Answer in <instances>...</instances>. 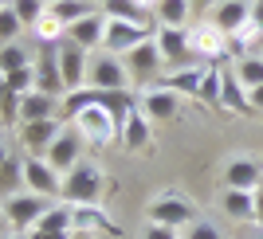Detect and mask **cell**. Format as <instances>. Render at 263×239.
<instances>
[{
  "label": "cell",
  "mask_w": 263,
  "mask_h": 239,
  "mask_svg": "<svg viewBox=\"0 0 263 239\" xmlns=\"http://www.w3.org/2000/svg\"><path fill=\"white\" fill-rule=\"evenodd\" d=\"M24 192L59 200V192H63V173H55L51 165H47V157H24Z\"/></svg>",
  "instance_id": "obj_12"
},
{
  "label": "cell",
  "mask_w": 263,
  "mask_h": 239,
  "mask_svg": "<svg viewBox=\"0 0 263 239\" xmlns=\"http://www.w3.org/2000/svg\"><path fill=\"white\" fill-rule=\"evenodd\" d=\"M35 59V44H0V75H12V71H20V67H32Z\"/></svg>",
  "instance_id": "obj_29"
},
{
  "label": "cell",
  "mask_w": 263,
  "mask_h": 239,
  "mask_svg": "<svg viewBox=\"0 0 263 239\" xmlns=\"http://www.w3.org/2000/svg\"><path fill=\"white\" fill-rule=\"evenodd\" d=\"M12 235V224H8V212H4V204H0V239Z\"/></svg>",
  "instance_id": "obj_42"
},
{
  "label": "cell",
  "mask_w": 263,
  "mask_h": 239,
  "mask_svg": "<svg viewBox=\"0 0 263 239\" xmlns=\"http://www.w3.org/2000/svg\"><path fill=\"white\" fill-rule=\"evenodd\" d=\"M255 224L263 228V185L255 188Z\"/></svg>",
  "instance_id": "obj_41"
},
{
  "label": "cell",
  "mask_w": 263,
  "mask_h": 239,
  "mask_svg": "<svg viewBox=\"0 0 263 239\" xmlns=\"http://www.w3.org/2000/svg\"><path fill=\"white\" fill-rule=\"evenodd\" d=\"M0 8H12V0H0Z\"/></svg>",
  "instance_id": "obj_50"
},
{
  "label": "cell",
  "mask_w": 263,
  "mask_h": 239,
  "mask_svg": "<svg viewBox=\"0 0 263 239\" xmlns=\"http://www.w3.org/2000/svg\"><path fill=\"white\" fill-rule=\"evenodd\" d=\"M87 87L95 90H130V71L122 63V55H110V51H90V67H87Z\"/></svg>",
  "instance_id": "obj_4"
},
{
  "label": "cell",
  "mask_w": 263,
  "mask_h": 239,
  "mask_svg": "<svg viewBox=\"0 0 263 239\" xmlns=\"http://www.w3.org/2000/svg\"><path fill=\"white\" fill-rule=\"evenodd\" d=\"M118 142H122V149H126V153H142V149H149V142H154V122L145 118L142 110H134L130 118H126V126H122Z\"/></svg>",
  "instance_id": "obj_21"
},
{
  "label": "cell",
  "mask_w": 263,
  "mask_h": 239,
  "mask_svg": "<svg viewBox=\"0 0 263 239\" xmlns=\"http://www.w3.org/2000/svg\"><path fill=\"white\" fill-rule=\"evenodd\" d=\"M102 12L114 16V20H134V24H149V28H157L154 12L145 8V4H138V0H102Z\"/></svg>",
  "instance_id": "obj_28"
},
{
  "label": "cell",
  "mask_w": 263,
  "mask_h": 239,
  "mask_svg": "<svg viewBox=\"0 0 263 239\" xmlns=\"http://www.w3.org/2000/svg\"><path fill=\"white\" fill-rule=\"evenodd\" d=\"M189 44H193V55L209 67H220L228 59V35L220 32L212 20H193L189 24Z\"/></svg>",
  "instance_id": "obj_6"
},
{
  "label": "cell",
  "mask_w": 263,
  "mask_h": 239,
  "mask_svg": "<svg viewBox=\"0 0 263 239\" xmlns=\"http://www.w3.org/2000/svg\"><path fill=\"white\" fill-rule=\"evenodd\" d=\"M142 239H185V235H181L177 228H165V224H145Z\"/></svg>",
  "instance_id": "obj_38"
},
{
  "label": "cell",
  "mask_w": 263,
  "mask_h": 239,
  "mask_svg": "<svg viewBox=\"0 0 263 239\" xmlns=\"http://www.w3.org/2000/svg\"><path fill=\"white\" fill-rule=\"evenodd\" d=\"M102 188H106V173H102V165L83 157L71 173H63V192H59V200H67V204H99Z\"/></svg>",
  "instance_id": "obj_3"
},
{
  "label": "cell",
  "mask_w": 263,
  "mask_h": 239,
  "mask_svg": "<svg viewBox=\"0 0 263 239\" xmlns=\"http://www.w3.org/2000/svg\"><path fill=\"white\" fill-rule=\"evenodd\" d=\"M154 20L157 28H189L193 24V0H157Z\"/></svg>",
  "instance_id": "obj_24"
},
{
  "label": "cell",
  "mask_w": 263,
  "mask_h": 239,
  "mask_svg": "<svg viewBox=\"0 0 263 239\" xmlns=\"http://www.w3.org/2000/svg\"><path fill=\"white\" fill-rule=\"evenodd\" d=\"M185 239H224V231H220L212 220H197V224L185 228Z\"/></svg>",
  "instance_id": "obj_37"
},
{
  "label": "cell",
  "mask_w": 263,
  "mask_h": 239,
  "mask_svg": "<svg viewBox=\"0 0 263 239\" xmlns=\"http://www.w3.org/2000/svg\"><path fill=\"white\" fill-rule=\"evenodd\" d=\"M99 4H102V0H99Z\"/></svg>",
  "instance_id": "obj_52"
},
{
  "label": "cell",
  "mask_w": 263,
  "mask_h": 239,
  "mask_svg": "<svg viewBox=\"0 0 263 239\" xmlns=\"http://www.w3.org/2000/svg\"><path fill=\"white\" fill-rule=\"evenodd\" d=\"M0 204H4V212H8L12 231H32L35 224L44 220V212L55 204V200L35 196V192H16V196H8V200H0Z\"/></svg>",
  "instance_id": "obj_9"
},
{
  "label": "cell",
  "mask_w": 263,
  "mask_h": 239,
  "mask_svg": "<svg viewBox=\"0 0 263 239\" xmlns=\"http://www.w3.org/2000/svg\"><path fill=\"white\" fill-rule=\"evenodd\" d=\"M63 130V118H44V122H20L16 126V142H20L24 157H44L51 142Z\"/></svg>",
  "instance_id": "obj_10"
},
{
  "label": "cell",
  "mask_w": 263,
  "mask_h": 239,
  "mask_svg": "<svg viewBox=\"0 0 263 239\" xmlns=\"http://www.w3.org/2000/svg\"><path fill=\"white\" fill-rule=\"evenodd\" d=\"M102 35H106V12H102V8H95L90 16H83L79 24L67 28V39L79 44V47H87V51H99V47H102Z\"/></svg>",
  "instance_id": "obj_18"
},
{
  "label": "cell",
  "mask_w": 263,
  "mask_h": 239,
  "mask_svg": "<svg viewBox=\"0 0 263 239\" xmlns=\"http://www.w3.org/2000/svg\"><path fill=\"white\" fill-rule=\"evenodd\" d=\"M259 185H263V161H255V157H232L224 165V188H248V192H255Z\"/></svg>",
  "instance_id": "obj_16"
},
{
  "label": "cell",
  "mask_w": 263,
  "mask_h": 239,
  "mask_svg": "<svg viewBox=\"0 0 263 239\" xmlns=\"http://www.w3.org/2000/svg\"><path fill=\"white\" fill-rule=\"evenodd\" d=\"M83 149H87V142L79 137V130L71 126V122H63L59 137L51 142V149H47L44 157H47V165H51L55 173H71V169L83 161Z\"/></svg>",
  "instance_id": "obj_13"
},
{
  "label": "cell",
  "mask_w": 263,
  "mask_h": 239,
  "mask_svg": "<svg viewBox=\"0 0 263 239\" xmlns=\"http://www.w3.org/2000/svg\"><path fill=\"white\" fill-rule=\"evenodd\" d=\"M4 94H8V83H4V75H0V102H4Z\"/></svg>",
  "instance_id": "obj_46"
},
{
  "label": "cell",
  "mask_w": 263,
  "mask_h": 239,
  "mask_svg": "<svg viewBox=\"0 0 263 239\" xmlns=\"http://www.w3.org/2000/svg\"><path fill=\"white\" fill-rule=\"evenodd\" d=\"M71 212H75V231H87V235H95V231H102V235H122L114 216L102 208V200L99 204H71Z\"/></svg>",
  "instance_id": "obj_17"
},
{
  "label": "cell",
  "mask_w": 263,
  "mask_h": 239,
  "mask_svg": "<svg viewBox=\"0 0 263 239\" xmlns=\"http://www.w3.org/2000/svg\"><path fill=\"white\" fill-rule=\"evenodd\" d=\"M8 239H28V231H12V235Z\"/></svg>",
  "instance_id": "obj_47"
},
{
  "label": "cell",
  "mask_w": 263,
  "mask_h": 239,
  "mask_svg": "<svg viewBox=\"0 0 263 239\" xmlns=\"http://www.w3.org/2000/svg\"><path fill=\"white\" fill-rule=\"evenodd\" d=\"M122 63H126V71H130V83L138 90L149 87V83H157V78L165 75V59H161V47H157V39H145V44H138L130 55H122Z\"/></svg>",
  "instance_id": "obj_5"
},
{
  "label": "cell",
  "mask_w": 263,
  "mask_h": 239,
  "mask_svg": "<svg viewBox=\"0 0 263 239\" xmlns=\"http://www.w3.org/2000/svg\"><path fill=\"white\" fill-rule=\"evenodd\" d=\"M32 39H35V44H63V39H67V28L55 20L51 12H44V16L32 24Z\"/></svg>",
  "instance_id": "obj_32"
},
{
  "label": "cell",
  "mask_w": 263,
  "mask_h": 239,
  "mask_svg": "<svg viewBox=\"0 0 263 239\" xmlns=\"http://www.w3.org/2000/svg\"><path fill=\"white\" fill-rule=\"evenodd\" d=\"M204 75H209V67H204V63H193V67H181V71H169V75H161L157 83H165V87L177 90L181 98H197V94H200V83H204Z\"/></svg>",
  "instance_id": "obj_22"
},
{
  "label": "cell",
  "mask_w": 263,
  "mask_h": 239,
  "mask_svg": "<svg viewBox=\"0 0 263 239\" xmlns=\"http://www.w3.org/2000/svg\"><path fill=\"white\" fill-rule=\"evenodd\" d=\"M59 102L63 98L44 94V90H32V94L20 98V122H44V118H59Z\"/></svg>",
  "instance_id": "obj_23"
},
{
  "label": "cell",
  "mask_w": 263,
  "mask_h": 239,
  "mask_svg": "<svg viewBox=\"0 0 263 239\" xmlns=\"http://www.w3.org/2000/svg\"><path fill=\"white\" fill-rule=\"evenodd\" d=\"M71 235H75V231H40V228L28 231V239H71Z\"/></svg>",
  "instance_id": "obj_39"
},
{
  "label": "cell",
  "mask_w": 263,
  "mask_h": 239,
  "mask_svg": "<svg viewBox=\"0 0 263 239\" xmlns=\"http://www.w3.org/2000/svg\"><path fill=\"white\" fill-rule=\"evenodd\" d=\"M220 106H228L232 114H255L252 110V94H248V87L236 78L232 67H224V98H220Z\"/></svg>",
  "instance_id": "obj_26"
},
{
  "label": "cell",
  "mask_w": 263,
  "mask_h": 239,
  "mask_svg": "<svg viewBox=\"0 0 263 239\" xmlns=\"http://www.w3.org/2000/svg\"><path fill=\"white\" fill-rule=\"evenodd\" d=\"M67 122L79 130V137H83L90 149H110V145L118 142V133H122L118 118H114L106 106H83V110H75Z\"/></svg>",
  "instance_id": "obj_2"
},
{
  "label": "cell",
  "mask_w": 263,
  "mask_h": 239,
  "mask_svg": "<svg viewBox=\"0 0 263 239\" xmlns=\"http://www.w3.org/2000/svg\"><path fill=\"white\" fill-rule=\"evenodd\" d=\"M157 47H161L165 71H181V67H193V44H189V28H157L154 32Z\"/></svg>",
  "instance_id": "obj_14"
},
{
  "label": "cell",
  "mask_w": 263,
  "mask_h": 239,
  "mask_svg": "<svg viewBox=\"0 0 263 239\" xmlns=\"http://www.w3.org/2000/svg\"><path fill=\"white\" fill-rule=\"evenodd\" d=\"M259 239H263V235H259Z\"/></svg>",
  "instance_id": "obj_53"
},
{
  "label": "cell",
  "mask_w": 263,
  "mask_h": 239,
  "mask_svg": "<svg viewBox=\"0 0 263 239\" xmlns=\"http://www.w3.org/2000/svg\"><path fill=\"white\" fill-rule=\"evenodd\" d=\"M220 0H193V12H212Z\"/></svg>",
  "instance_id": "obj_44"
},
{
  "label": "cell",
  "mask_w": 263,
  "mask_h": 239,
  "mask_svg": "<svg viewBox=\"0 0 263 239\" xmlns=\"http://www.w3.org/2000/svg\"><path fill=\"white\" fill-rule=\"evenodd\" d=\"M24 35V20L12 8H0V44H16Z\"/></svg>",
  "instance_id": "obj_36"
},
{
  "label": "cell",
  "mask_w": 263,
  "mask_h": 239,
  "mask_svg": "<svg viewBox=\"0 0 263 239\" xmlns=\"http://www.w3.org/2000/svg\"><path fill=\"white\" fill-rule=\"evenodd\" d=\"M71 239H95V235H87V231H75V235H71Z\"/></svg>",
  "instance_id": "obj_48"
},
{
  "label": "cell",
  "mask_w": 263,
  "mask_h": 239,
  "mask_svg": "<svg viewBox=\"0 0 263 239\" xmlns=\"http://www.w3.org/2000/svg\"><path fill=\"white\" fill-rule=\"evenodd\" d=\"M154 32H157V28H149V24H134V20H114V16H106L102 51H110V55H130L138 44L154 39Z\"/></svg>",
  "instance_id": "obj_7"
},
{
  "label": "cell",
  "mask_w": 263,
  "mask_h": 239,
  "mask_svg": "<svg viewBox=\"0 0 263 239\" xmlns=\"http://www.w3.org/2000/svg\"><path fill=\"white\" fill-rule=\"evenodd\" d=\"M12 157H16V153H12V145H8V137H4V130H0V169H4Z\"/></svg>",
  "instance_id": "obj_40"
},
{
  "label": "cell",
  "mask_w": 263,
  "mask_h": 239,
  "mask_svg": "<svg viewBox=\"0 0 263 239\" xmlns=\"http://www.w3.org/2000/svg\"><path fill=\"white\" fill-rule=\"evenodd\" d=\"M248 16H252V0H220V4L204 16V20H212L224 35H232L236 28H243V24H248Z\"/></svg>",
  "instance_id": "obj_20"
},
{
  "label": "cell",
  "mask_w": 263,
  "mask_h": 239,
  "mask_svg": "<svg viewBox=\"0 0 263 239\" xmlns=\"http://www.w3.org/2000/svg\"><path fill=\"white\" fill-rule=\"evenodd\" d=\"M35 90H44V94H55L63 98L67 87H63V75H59V44H35Z\"/></svg>",
  "instance_id": "obj_11"
},
{
  "label": "cell",
  "mask_w": 263,
  "mask_h": 239,
  "mask_svg": "<svg viewBox=\"0 0 263 239\" xmlns=\"http://www.w3.org/2000/svg\"><path fill=\"white\" fill-rule=\"evenodd\" d=\"M95 8H102L99 0H47V12H51V16H55L59 24H63V28L79 24L83 16H90Z\"/></svg>",
  "instance_id": "obj_27"
},
{
  "label": "cell",
  "mask_w": 263,
  "mask_h": 239,
  "mask_svg": "<svg viewBox=\"0 0 263 239\" xmlns=\"http://www.w3.org/2000/svg\"><path fill=\"white\" fill-rule=\"evenodd\" d=\"M232 71H236V78L248 87V94H252L255 87H263V55H243V59H236Z\"/></svg>",
  "instance_id": "obj_31"
},
{
  "label": "cell",
  "mask_w": 263,
  "mask_h": 239,
  "mask_svg": "<svg viewBox=\"0 0 263 239\" xmlns=\"http://www.w3.org/2000/svg\"><path fill=\"white\" fill-rule=\"evenodd\" d=\"M0 130H4V126H0Z\"/></svg>",
  "instance_id": "obj_51"
},
{
  "label": "cell",
  "mask_w": 263,
  "mask_h": 239,
  "mask_svg": "<svg viewBox=\"0 0 263 239\" xmlns=\"http://www.w3.org/2000/svg\"><path fill=\"white\" fill-rule=\"evenodd\" d=\"M24 192V157H12L4 169H0V200Z\"/></svg>",
  "instance_id": "obj_33"
},
{
  "label": "cell",
  "mask_w": 263,
  "mask_h": 239,
  "mask_svg": "<svg viewBox=\"0 0 263 239\" xmlns=\"http://www.w3.org/2000/svg\"><path fill=\"white\" fill-rule=\"evenodd\" d=\"M12 12H16V16L24 20V28L32 32V24L47 12V0H12Z\"/></svg>",
  "instance_id": "obj_35"
},
{
  "label": "cell",
  "mask_w": 263,
  "mask_h": 239,
  "mask_svg": "<svg viewBox=\"0 0 263 239\" xmlns=\"http://www.w3.org/2000/svg\"><path fill=\"white\" fill-rule=\"evenodd\" d=\"M252 20L263 28V0H252Z\"/></svg>",
  "instance_id": "obj_45"
},
{
  "label": "cell",
  "mask_w": 263,
  "mask_h": 239,
  "mask_svg": "<svg viewBox=\"0 0 263 239\" xmlns=\"http://www.w3.org/2000/svg\"><path fill=\"white\" fill-rule=\"evenodd\" d=\"M220 212L232 224H255V192H248V188H224L220 192Z\"/></svg>",
  "instance_id": "obj_19"
},
{
  "label": "cell",
  "mask_w": 263,
  "mask_h": 239,
  "mask_svg": "<svg viewBox=\"0 0 263 239\" xmlns=\"http://www.w3.org/2000/svg\"><path fill=\"white\" fill-rule=\"evenodd\" d=\"M252 110H255V114H263V87L252 90Z\"/></svg>",
  "instance_id": "obj_43"
},
{
  "label": "cell",
  "mask_w": 263,
  "mask_h": 239,
  "mask_svg": "<svg viewBox=\"0 0 263 239\" xmlns=\"http://www.w3.org/2000/svg\"><path fill=\"white\" fill-rule=\"evenodd\" d=\"M200 220V208L189 192H177V188H165L157 192L149 204H145V224H165V228H177L185 231L189 224Z\"/></svg>",
  "instance_id": "obj_1"
},
{
  "label": "cell",
  "mask_w": 263,
  "mask_h": 239,
  "mask_svg": "<svg viewBox=\"0 0 263 239\" xmlns=\"http://www.w3.org/2000/svg\"><path fill=\"white\" fill-rule=\"evenodd\" d=\"M138 4H145V8H149V12H154V4H157V0H138Z\"/></svg>",
  "instance_id": "obj_49"
},
{
  "label": "cell",
  "mask_w": 263,
  "mask_h": 239,
  "mask_svg": "<svg viewBox=\"0 0 263 239\" xmlns=\"http://www.w3.org/2000/svg\"><path fill=\"white\" fill-rule=\"evenodd\" d=\"M138 110H142L154 126L173 122L177 114H181V94H177V90H169L165 83H149V87L138 90Z\"/></svg>",
  "instance_id": "obj_8"
},
{
  "label": "cell",
  "mask_w": 263,
  "mask_h": 239,
  "mask_svg": "<svg viewBox=\"0 0 263 239\" xmlns=\"http://www.w3.org/2000/svg\"><path fill=\"white\" fill-rule=\"evenodd\" d=\"M220 98H224V67H209V75H204V83H200L197 102H200V106H209V110H216Z\"/></svg>",
  "instance_id": "obj_30"
},
{
  "label": "cell",
  "mask_w": 263,
  "mask_h": 239,
  "mask_svg": "<svg viewBox=\"0 0 263 239\" xmlns=\"http://www.w3.org/2000/svg\"><path fill=\"white\" fill-rule=\"evenodd\" d=\"M87 67H90V51H87V47L71 44V39H63V44H59V75H63L67 94L87 87Z\"/></svg>",
  "instance_id": "obj_15"
},
{
  "label": "cell",
  "mask_w": 263,
  "mask_h": 239,
  "mask_svg": "<svg viewBox=\"0 0 263 239\" xmlns=\"http://www.w3.org/2000/svg\"><path fill=\"white\" fill-rule=\"evenodd\" d=\"M4 83H8L12 94H32L35 90V67H20V71H12V75H4Z\"/></svg>",
  "instance_id": "obj_34"
},
{
  "label": "cell",
  "mask_w": 263,
  "mask_h": 239,
  "mask_svg": "<svg viewBox=\"0 0 263 239\" xmlns=\"http://www.w3.org/2000/svg\"><path fill=\"white\" fill-rule=\"evenodd\" d=\"M263 44V28L248 16V24L243 28H236V32L228 35V59H243V55H255V47Z\"/></svg>",
  "instance_id": "obj_25"
}]
</instances>
